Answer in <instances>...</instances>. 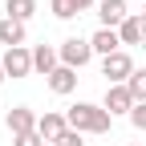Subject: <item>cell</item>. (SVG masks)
I'll use <instances>...</instances> for the list:
<instances>
[{"label": "cell", "instance_id": "cell-17", "mask_svg": "<svg viewBox=\"0 0 146 146\" xmlns=\"http://www.w3.org/2000/svg\"><path fill=\"white\" fill-rule=\"evenodd\" d=\"M130 126H134V130H146V102H138L130 110Z\"/></svg>", "mask_w": 146, "mask_h": 146}, {"label": "cell", "instance_id": "cell-7", "mask_svg": "<svg viewBox=\"0 0 146 146\" xmlns=\"http://www.w3.org/2000/svg\"><path fill=\"white\" fill-rule=\"evenodd\" d=\"M65 130H69V122H65V114H57V110H45L41 122H36V134H41L45 142H57Z\"/></svg>", "mask_w": 146, "mask_h": 146}, {"label": "cell", "instance_id": "cell-14", "mask_svg": "<svg viewBox=\"0 0 146 146\" xmlns=\"http://www.w3.org/2000/svg\"><path fill=\"white\" fill-rule=\"evenodd\" d=\"M36 12V0H8V4H4V16H12V21H29V16Z\"/></svg>", "mask_w": 146, "mask_h": 146}, {"label": "cell", "instance_id": "cell-6", "mask_svg": "<svg viewBox=\"0 0 146 146\" xmlns=\"http://www.w3.org/2000/svg\"><path fill=\"white\" fill-rule=\"evenodd\" d=\"M134 106H138V102H134V94H130V85H110V89H106V110H110V114H126V118H130Z\"/></svg>", "mask_w": 146, "mask_h": 146}, {"label": "cell", "instance_id": "cell-9", "mask_svg": "<svg viewBox=\"0 0 146 146\" xmlns=\"http://www.w3.org/2000/svg\"><path fill=\"white\" fill-rule=\"evenodd\" d=\"M45 81H49V89H53V94H61V98H65V94H73V89H77V69L57 65V69H53Z\"/></svg>", "mask_w": 146, "mask_h": 146}, {"label": "cell", "instance_id": "cell-3", "mask_svg": "<svg viewBox=\"0 0 146 146\" xmlns=\"http://www.w3.org/2000/svg\"><path fill=\"white\" fill-rule=\"evenodd\" d=\"M57 53H61V65H69V69H81V65L94 61V45L81 41V36H69V41H61Z\"/></svg>", "mask_w": 146, "mask_h": 146}, {"label": "cell", "instance_id": "cell-18", "mask_svg": "<svg viewBox=\"0 0 146 146\" xmlns=\"http://www.w3.org/2000/svg\"><path fill=\"white\" fill-rule=\"evenodd\" d=\"M12 146H45V138L33 130V134H21V138H12Z\"/></svg>", "mask_w": 146, "mask_h": 146}, {"label": "cell", "instance_id": "cell-1", "mask_svg": "<svg viewBox=\"0 0 146 146\" xmlns=\"http://www.w3.org/2000/svg\"><path fill=\"white\" fill-rule=\"evenodd\" d=\"M65 122H69V130H77V134H110V122H114V114H110L106 106L77 102L73 110H65Z\"/></svg>", "mask_w": 146, "mask_h": 146}, {"label": "cell", "instance_id": "cell-21", "mask_svg": "<svg viewBox=\"0 0 146 146\" xmlns=\"http://www.w3.org/2000/svg\"><path fill=\"white\" fill-rule=\"evenodd\" d=\"M4 77H8V73H4V65H0V85H4Z\"/></svg>", "mask_w": 146, "mask_h": 146}, {"label": "cell", "instance_id": "cell-19", "mask_svg": "<svg viewBox=\"0 0 146 146\" xmlns=\"http://www.w3.org/2000/svg\"><path fill=\"white\" fill-rule=\"evenodd\" d=\"M53 146H85V142H81V134H77V130H65V134L53 142Z\"/></svg>", "mask_w": 146, "mask_h": 146}, {"label": "cell", "instance_id": "cell-5", "mask_svg": "<svg viewBox=\"0 0 146 146\" xmlns=\"http://www.w3.org/2000/svg\"><path fill=\"white\" fill-rule=\"evenodd\" d=\"M4 122H8V130H12V138H21V134H33V130H36V122H41V114H33L29 106H12Z\"/></svg>", "mask_w": 146, "mask_h": 146}, {"label": "cell", "instance_id": "cell-12", "mask_svg": "<svg viewBox=\"0 0 146 146\" xmlns=\"http://www.w3.org/2000/svg\"><path fill=\"white\" fill-rule=\"evenodd\" d=\"M122 45H142L146 41V16H126V25L118 29Z\"/></svg>", "mask_w": 146, "mask_h": 146}, {"label": "cell", "instance_id": "cell-8", "mask_svg": "<svg viewBox=\"0 0 146 146\" xmlns=\"http://www.w3.org/2000/svg\"><path fill=\"white\" fill-rule=\"evenodd\" d=\"M98 16H102V29H122L126 25V0H98Z\"/></svg>", "mask_w": 146, "mask_h": 146}, {"label": "cell", "instance_id": "cell-11", "mask_svg": "<svg viewBox=\"0 0 146 146\" xmlns=\"http://www.w3.org/2000/svg\"><path fill=\"white\" fill-rule=\"evenodd\" d=\"M57 65H61V53H57V49H49V45H36V49H33V69H36V73L49 77Z\"/></svg>", "mask_w": 146, "mask_h": 146}, {"label": "cell", "instance_id": "cell-20", "mask_svg": "<svg viewBox=\"0 0 146 146\" xmlns=\"http://www.w3.org/2000/svg\"><path fill=\"white\" fill-rule=\"evenodd\" d=\"M77 4H81V12H85V8H89V4H94V0H77Z\"/></svg>", "mask_w": 146, "mask_h": 146}, {"label": "cell", "instance_id": "cell-15", "mask_svg": "<svg viewBox=\"0 0 146 146\" xmlns=\"http://www.w3.org/2000/svg\"><path fill=\"white\" fill-rule=\"evenodd\" d=\"M49 8L57 21H73V16H81V4L77 0H49Z\"/></svg>", "mask_w": 146, "mask_h": 146}, {"label": "cell", "instance_id": "cell-16", "mask_svg": "<svg viewBox=\"0 0 146 146\" xmlns=\"http://www.w3.org/2000/svg\"><path fill=\"white\" fill-rule=\"evenodd\" d=\"M130 85V94H134V102H146V69H134V77L126 81Z\"/></svg>", "mask_w": 146, "mask_h": 146}, {"label": "cell", "instance_id": "cell-13", "mask_svg": "<svg viewBox=\"0 0 146 146\" xmlns=\"http://www.w3.org/2000/svg\"><path fill=\"white\" fill-rule=\"evenodd\" d=\"M0 45L21 49V45H25V25H21V21H12V16H4V21H0Z\"/></svg>", "mask_w": 146, "mask_h": 146}, {"label": "cell", "instance_id": "cell-2", "mask_svg": "<svg viewBox=\"0 0 146 146\" xmlns=\"http://www.w3.org/2000/svg\"><path fill=\"white\" fill-rule=\"evenodd\" d=\"M102 77H110V85H126L134 77V61H130V53L118 49L114 57H102Z\"/></svg>", "mask_w": 146, "mask_h": 146}, {"label": "cell", "instance_id": "cell-4", "mask_svg": "<svg viewBox=\"0 0 146 146\" xmlns=\"http://www.w3.org/2000/svg\"><path fill=\"white\" fill-rule=\"evenodd\" d=\"M0 65H4L8 77H29V73H33V53H29L25 45H21V49H4Z\"/></svg>", "mask_w": 146, "mask_h": 146}, {"label": "cell", "instance_id": "cell-10", "mask_svg": "<svg viewBox=\"0 0 146 146\" xmlns=\"http://www.w3.org/2000/svg\"><path fill=\"white\" fill-rule=\"evenodd\" d=\"M89 45H94L98 57H114V53L122 49V36H118V29H98L94 36H89Z\"/></svg>", "mask_w": 146, "mask_h": 146}, {"label": "cell", "instance_id": "cell-22", "mask_svg": "<svg viewBox=\"0 0 146 146\" xmlns=\"http://www.w3.org/2000/svg\"><path fill=\"white\" fill-rule=\"evenodd\" d=\"M134 146H138V142H134Z\"/></svg>", "mask_w": 146, "mask_h": 146}]
</instances>
